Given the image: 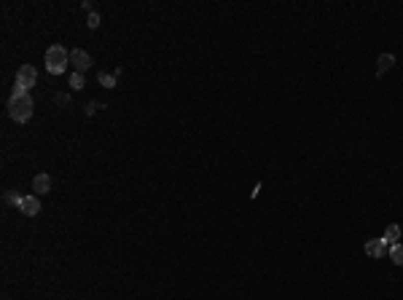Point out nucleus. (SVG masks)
Instances as JSON below:
<instances>
[{
  "label": "nucleus",
  "mask_w": 403,
  "mask_h": 300,
  "mask_svg": "<svg viewBox=\"0 0 403 300\" xmlns=\"http://www.w3.org/2000/svg\"><path fill=\"white\" fill-rule=\"evenodd\" d=\"M392 64H395V56H392V54H382V56H379V75L387 72Z\"/></svg>",
  "instance_id": "obj_9"
},
{
  "label": "nucleus",
  "mask_w": 403,
  "mask_h": 300,
  "mask_svg": "<svg viewBox=\"0 0 403 300\" xmlns=\"http://www.w3.org/2000/svg\"><path fill=\"white\" fill-rule=\"evenodd\" d=\"M3 201H6L8 206H22V199H19V196H16L14 191H8V193L3 196Z\"/></svg>",
  "instance_id": "obj_11"
},
{
  "label": "nucleus",
  "mask_w": 403,
  "mask_h": 300,
  "mask_svg": "<svg viewBox=\"0 0 403 300\" xmlns=\"http://www.w3.org/2000/svg\"><path fill=\"white\" fill-rule=\"evenodd\" d=\"M8 116H11L16 124H24V121H30V116H33V99H30V94H19V97H14L8 99Z\"/></svg>",
  "instance_id": "obj_1"
},
{
  "label": "nucleus",
  "mask_w": 403,
  "mask_h": 300,
  "mask_svg": "<svg viewBox=\"0 0 403 300\" xmlns=\"http://www.w3.org/2000/svg\"><path fill=\"white\" fill-rule=\"evenodd\" d=\"M89 27L95 30V27H100V16L97 14H89Z\"/></svg>",
  "instance_id": "obj_14"
},
{
  "label": "nucleus",
  "mask_w": 403,
  "mask_h": 300,
  "mask_svg": "<svg viewBox=\"0 0 403 300\" xmlns=\"http://www.w3.org/2000/svg\"><path fill=\"white\" fill-rule=\"evenodd\" d=\"M19 209H22V214H27V217H35V214L41 212V201H38V196H24Z\"/></svg>",
  "instance_id": "obj_6"
},
{
  "label": "nucleus",
  "mask_w": 403,
  "mask_h": 300,
  "mask_svg": "<svg viewBox=\"0 0 403 300\" xmlns=\"http://www.w3.org/2000/svg\"><path fill=\"white\" fill-rule=\"evenodd\" d=\"M33 191L38 193V196H41V193H49V191H51V177H49V174H38V177L33 180Z\"/></svg>",
  "instance_id": "obj_7"
},
{
  "label": "nucleus",
  "mask_w": 403,
  "mask_h": 300,
  "mask_svg": "<svg viewBox=\"0 0 403 300\" xmlns=\"http://www.w3.org/2000/svg\"><path fill=\"white\" fill-rule=\"evenodd\" d=\"M83 8H86L89 14H95V3H91V0H83Z\"/></svg>",
  "instance_id": "obj_16"
},
{
  "label": "nucleus",
  "mask_w": 403,
  "mask_h": 300,
  "mask_svg": "<svg viewBox=\"0 0 403 300\" xmlns=\"http://www.w3.org/2000/svg\"><path fill=\"white\" fill-rule=\"evenodd\" d=\"M70 64L76 67V72H86V70L91 67V56H89L86 51L76 49V51H70Z\"/></svg>",
  "instance_id": "obj_4"
},
{
  "label": "nucleus",
  "mask_w": 403,
  "mask_h": 300,
  "mask_svg": "<svg viewBox=\"0 0 403 300\" xmlns=\"http://www.w3.org/2000/svg\"><path fill=\"white\" fill-rule=\"evenodd\" d=\"M33 86H38V72H35L33 64H22L19 70H16V86H14V94L19 97V94H27Z\"/></svg>",
  "instance_id": "obj_3"
},
{
  "label": "nucleus",
  "mask_w": 403,
  "mask_h": 300,
  "mask_svg": "<svg viewBox=\"0 0 403 300\" xmlns=\"http://www.w3.org/2000/svg\"><path fill=\"white\" fill-rule=\"evenodd\" d=\"M68 102H70L68 94H57V105H68Z\"/></svg>",
  "instance_id": "obj_15"
},
{
  "label": "nucleus",
  "mask_w": 403,
  "mask_h": 300,
  "mask_svg": "<svg viewBox=\"0 0 403 300\" xmlns=\"http://www.w3.org/2000/svg\"><path fill=\"white\" fill-rule=\"evenodd\" d=\"M70 86L73 89H83V72H73L70 75Z\"/></svg>",
  "instance_id": "obj_13"
},
{
  "label": "nucleus",
  "mask_w": 403,
  "mask_h": 300,
  "mask_svg": "<svg viewBox=\"0 0 403 300\" xmlns=\"http://www.w3.org/2000/svg\"><path fill=\"white\" fill-rule=\"evenodd\" d=\"M68 64H70V54L65 51L62 46H51V49L46 51V70L51 75H62Z\"/></svg>",
  "instance_id": "obj_2"
},
{
  "label": "nucleus",
  "mask_w": 403,
  "mask_h": 300,
  "mask_svg": "<svg viewBox=\"0 0 403 300\" xmlns=\"http://www.w3.org/2000/svg\"><path fill=\"white\" fill-rule=\"evenodd\" d=\"M390 257H392V262H395V266H403V247H400V244H392Z\"/></svg>",
  "instance_id": "obj_10"
},
{
  "label": "nucleus",
  "mask_w": 403,
  "mask_h": 300,
  "mask_svg": "<svg viewBox=\"0 0 403 300\" xmlns=\"http://www.w3.org/2000/svg\"><path fill=\"white\" fill-rule=\"evenodd\" d=\"M365 255H368V257H384V255H387V241H384V239L365 241Z\"/></svg>",
  "instance_id": "obj_5"
},
{
  "label": "nucleus",
  "mask_w": 403,
  "mask_h": 300,
  "mask_svg": "<svg viewBox=\"0 0 403 300\" xmlns=\"http://www.w3.org/2000/svg\"><path fill=\"white\" fill-rule=\"evenodd\" d=\"M387 244H398V239H400V228L398 225H387V231H384V236H382Z\"/></svg>",
  "instance_id": "obj_8"
},
{
  "label": "nucleus",
  "mask_w": 403,
  "mask_h": 300,
  "mask_svg": "<svg viewBox=\"0 0 403 300\" xmlns=\"http://www.w3.org/2000/svg\"><path fill=\"white\" fill-rule=\"evenodd\" d=\"M97 107H100V105H97V102H89V107H86V113H89V116H91V113H95Z\"/></svg>",
  "instance_id": "obj_17"
},
{
  "label": "nucleus",
  "mask_w": 403,
  "mask_h": 300,
  "mask_svg": "<svg viewBox=\"0 0 403 300\" xmlns=\"http://www.w3.org/2000/svg\"><path fill=\"white\" fill-rule=\"evenodd\" d=\"M100 83L105 89H113L116 86V75H105V72H100Z\"/></svg>",
  "instance_id": "obj_12"
}]
</instances>
